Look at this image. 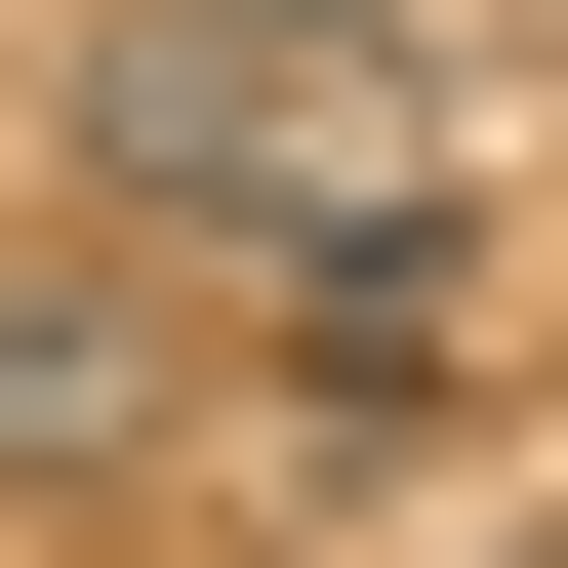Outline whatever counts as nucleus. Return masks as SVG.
<instances>
[{
	"label": "nucleus",
	"mask_w": 568,
	"mask_h": 568,
	"mask_svg": "<svg viewBox=\"0 0 568 568\" xmlns=\"http://www.w3.org/2000/svg\"><path fill=\"white\" fill-rule=\"evenodd\" d=\"M82 203H163V244L487 203V163H447V0H122V41H82Z\"/></svg>",
	"instance_id": "nucleus-1"
},
{
	"label": "nucleus",
	"mask_w": 568,
	"mask_h": 568,
	"mask_svg": "<svg viewBox=\"0 0 568 568\" xmlns=\"http://www.w3.org/2000/svg\"><path fill=\"white\" fill-rule=\"evenodd\" d=\"M487 366V203H325L284 244V406H447Z\"/></svg>",
	"instance_id": "nucleus-2"
},
{
	"label": "nucleus",
	"mask_w": 568,
	"mask_h": 568,
	"mask_svg": "<svg viewBox=\"0 0 568 568\" xmlns=\"http://www.w3.org/2000/svg\"><path fill=\"white\" fill-rule=\"evenodd\" d=\"M163 406H203V325H163V284H0V487H122Z\"/></svg>",
	"instance_id": "nucleus-3"
}]
</instances>
